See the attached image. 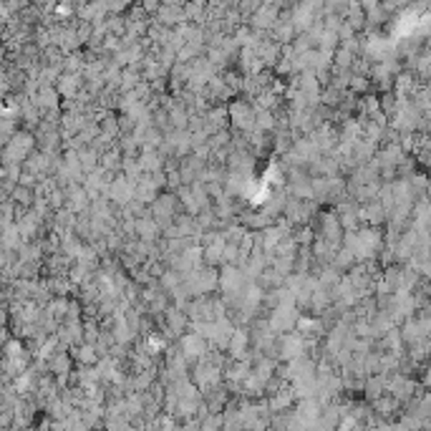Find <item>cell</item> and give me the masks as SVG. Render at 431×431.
Instances as JSON below:
<instances>
[{"instance_id":"6da1fadb","label":"cell","mask_w":431,"mask_h":431,"mask_svg":"<svg viewBox=\"0 0 431 431\" xmlns=\"http://www.w3.org/2000/svg\"><path fill=\"white\" fill-rule=\"evenodd\" d=\"M10 202L15 207L30 209L33 202H36V187H23V184H15L13 192H10Z\"/></svg>"},{"instance_id":"7a4b0ae2","label":"cell","mask_w":431,"mask_h":431,"mask_svg":"<svg viewBox=\"0 0 431 431\" xmlns=\"http://www.w3.org/2000/svg\"><path fill=\"white\" fill-rule=\"evenodd\" d=\"M73 358L81 361V363H96V353H94V343L91 345H81L73 351Z\"/></svg>"},{"instance_id":"3957f363","label":"cell","mask_w":431,"mask_h":431,"mask_svg":"<svg viewBox=\"0 0 431 431\" xmlns=\"http://www.w3.org/2000/svg\"><path fill=\"white\" fill-rule=\"evenodd\" d=\"M8 318H10L8 308H3V305H0V325H8Z\"/></svg>"},{"instance_id":"277c9868","label":"cell","mask_w":431,"mask_h":431,"mask_svg":"<svg viewBox=\"0 0 431 431\" xmlns=\"http://www.w3.org/2000/svg\"><path fill=\"white\" fill-rule=\"evenodd\" d=\"M8 338H10V336H8V325H0V345L6 343Z\"/></svg>"}]
</instances>
